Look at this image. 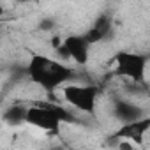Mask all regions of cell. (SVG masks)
Masks as SVG:
<instances>
[{
	"label": "cell",
	"mask_w": 150,
	"mask_h": 150,
	"mask_svg": "<svg viewBox=\"0 0 150 150\" xmlns=\"http://www.w3.org/2000/svg\"><path fill=\"white\" fill-rule=\"evenodd\" d=\"M72 74H74L72 69L67 67L65 64H62L58 60H53V58H48V57L39 55V53H32L30 60L27 64L28 80L32 83L39 85L51 97L50 101H55L53 99L55 90L65 87L71 81Z\"/></svg>",
	"instance_id": "1"
},
{
	"label": "cell",
	"mask_w": 150,
	"mask_h": 150,
	"mask_svg": "<svg viewBox=\"0 0 150 150\" xmlns=\"http://www.w3.org/2000/svg\"><path fill=\"white\" fill-rule=\"evenodd\" d=\"M62 96L74 110L94 115L97 106V97H99V87L67 83L65 87H62Z\"/></svg>",
	"instance_id": "2"
},
{
	"label": "cell",
	"mask_w": 150,
	"mask_h": 150,
	"mask_svg": "<svg viewBox=\"0 0 150 150\" xmlns=\"http://www.w3.org/2000/svg\"><path fill=\"white\" fill-rule=\"evenodd\" d=\"M146 57L141 53L131 51H118L113 57L115 62V74L122 78H127L134 83L145 81V71H146Z\"/></svg>",
	"instance_id": "3"
},
{
	"label": "cell",
	"mask_w": 150,
	"mask_h": 150,
	"mask_svg": "<svg viewBox=\"0 0 150 150\" xmlns=\"http://www.w3.org/2000/svg\"><path fill=\"white\" fill-rule=\"evenodd\" d=\"M150 132V117H143L136 122L131 124H122L115 132H113V139H120V141H134L138 145L143 143L145 136Z\"/></svg>",
	"instance_id": "4"
},
{
	"label": "cell",
	"mask_w": 150,
	"mask_h": 150,
	"mask_svg": "<svg viewBox=\"0 0 150 150\" xmlns=\"http://www.w3.org/2000/svg\"><path fill=\"white\" fill-rule=\"evenodd\" d=\"M27 124L37 127V129H42L46 132H58L60 131V125L62 122L48 110L37 106V104H30L28 106V111H27Z\"/></svg>",
	"instance_id": "5"
},
{
	"label": "cell",
	"mask_w": 150,
	"mask_h": 150,
	"mask_svg": "<svg viewBox=\"0 0 150 150\" xmlns=\"http://www.w3.org/2000/svg\"><path fill=\"white\" fill-rule=\"evenodd\" d=\"M88 48H90V44L87 42V39L83 35H69L64 39L60 51L65 57L72 58L78 65H85L88 62Z\"/></svg>",
	"instance_id": "6"
},
{
	"label": "cell",
	"mask_w": 150,
	"mask_h": 150,
	"mask_svg": "<svg viewBox=\"0 0 150 150\" xmlns=\"http://www.w3.org/2000/svg\"><path fill=\"white\" fill-rule=\"evenodd\" d=\"M113 113H115V118L120 120L122 124H131V122H136L145 117L143 108H139L138 104L125 101V99H117L113 103Z\"/></svg>",
	"instance_id": "7"
},
{
	"label": "cell",
	"mask_w": 150,
	"mask_h": 150,
	"mask_svg": "<svg viewBox=\"0 0 150 150\" xmlns=\"http://www.w3.org/2000/svg\"><path fill=\"white\" fill-rule=\"evenodd\" d=\"M111 25H113L111 16H108V14H101V16L94 21V25L83 34V37L87 39L88 44L101 42L103 39H106V37L110 35V32H111Z\"/></svg>",
	"instance_id": "8"
},
{
	"label": "cell",
	"mask_w": 150,
	"mask_h": 150,
	"mask_svg": "<svg viewBox=\"0 0 150 150\" xmlns=\"http://www.w3.org/2000/svg\"><path fill=\"white\" fill-rule=\"evenodd\" d=\"M32 104H37V106H41V108L51 111L62 124H76V122H78L76 117H74L67 108H64L62 104H58L57 101H35V103H32Z\"/></svg>",
	"instance_id": "9"
},
{
	"label": "cell",
	"mask_w": 150,
	"mask_h": 150,
	"mask_svg": "<svg viewBox=\"0 0 150 150\" xmlns=\"http://www.w3.org/2000/svg\"><path fill=\"white\" fill-rule=\"evenodd\" d=\"M27 106L21 104H13L4 111V122H7L9 125H20V124H27Z\"/></svg>",
	"instance_id": "10"
},
{
	"label": "cell",
	"mask_w": 150,
	"mask_h": 150,
	"mask_svg": "<svg viewBox=\"0 0 150 150\" xmlns=\"http://www.w3.org/2000/svg\"><path fill=\"white\" fill-rule=\"evenodd\" d=\"M120 150H131V145L127 141H120Z\"/></svg>",
	"instance_id": "11"
}]
</instances>
